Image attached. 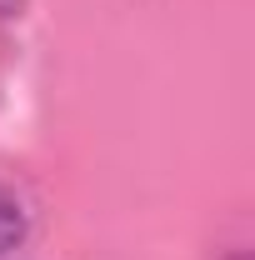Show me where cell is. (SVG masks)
<instances>
[{
	"mask_svg": "<svg viewBox=\"0 0 255 260\" xmlns=\"http://www.w3.org/2000/svg\"><path fill=\"white\" fill-rule=\"evenodd\" d=\"M230 260H245V250H235V255H230Z\"/></svg>",
	"mask_w": 255,
	"mask_h": 260,
	"instance_id": "obj_3",
	"label": "cell"
},
{
	"mask_svg": "<svg viewBox=\"0 0 255 260\" xmlns=\"http://www.w3.org/2000/svg\"><path fill=\"white\" fill-rule=\"evenodd\" d=\"M25 240V205L10 185H0V255H10Z\"/></svg>",
	"mask_w": 255,
	"mask_h": 260,
	"instance_id": "obj_1",
	"label": "cell"
},
{
	"mask_svg": "<svg viewBox=\"0 0 255 260\" xmlns=\"http://www.w3.org/2000/svg\"><path fill=\"white\" fill-rule=\"evenodd\" d=\"M20 10V0H0V15H15Z\"/></svg>",
	"mask_w": 255,
	"mask_h": 260,
	"instance_id": "obj_2",
	"label": "cell"
}]
</instances>
